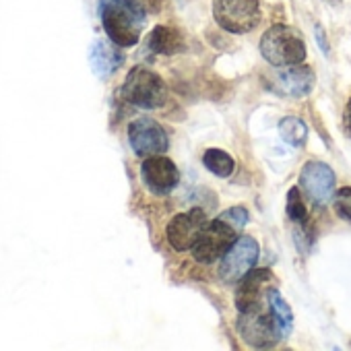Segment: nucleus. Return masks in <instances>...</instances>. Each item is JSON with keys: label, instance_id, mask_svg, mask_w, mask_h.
I'll use <instances>...</instances> for the list:
<instances>
[{"label": "nucleus", "instance_id": "1", "mask_svg": "<svg viewBox=\"0 0 351 351\" xmlns=\"http://www.w3.org/2000/svg\"><path fill=\"white\" fill-rule=\"evenodd\" d=\"M99 19L112 44L130 48L138 44L147 11L143 0H99Z\"/></svg>", "mask_w": 351, "mask_h": 351}, {"label": "nucleus", "instance_id": "2", "mask_svg": "<svg viewBox=\"0 0 351 351\" xmlns=\"http://www.w3.org/2000/svg\"><path fill=\"white\" fill-rule=\"evenodd\" d=\"M248 223V211L244 207H230L217 219L207 223L205 232L199 236L197 244L193 246V254L199 263L211 265L232 248V244L242 234L244 226Z\"/></svg>", "mask_w": 351, "mask_h": 351}, {"label": "nucleus", "instance_id": "3", "mask_svg": "<svg viewBox=\"0 0 351 351\" xmlns=\"http://www.w3.org/2000/svg\"><path fill=\"white\" fill-rule=\"evenodd\" d=\"M261 54L275 69L302 64L306 60V42L298 29L289 25H273L261 38Z\"/></svg>", "mask_w": 351, "mask_h": 351}, {"label": "nucleus", "instance_id": "4", "mask_svg": "<svg viewBox=\"0 0 351 351\" xmlns=\"http://www.w3.org/2000/svg\"><path fill=\"white\" fill-rule=\"evenodd\" d=\"M120 93L130 106H136L143 110L161 108L167 99V87L163 79L157 73L149 71L147 66H134L128 73Z\"/></svg>", "mask_w": 351, "mask_h": 351}, {"label": "nucleus", "instance_id": "5", "mask_svg": "<svg viewBox=\"0 0 351 351\" xmlns=\"http://www.w3.org/2000/svg\"><path fill=\"white\" fill-rule=\"evenodd\" d=\"M213 17L230 34H248L261 23L258 0H213Z\"/></svg>", "mask_w": 351, "mask_h": 351}, {"label": "nucleus", "instance_id": "6", "mask_svg": "<svg viewBox=\"0 0 351 351\" xmlns=\"http://www.w3.org/2000/svg\"><path fill=\"white\" fill-rule=\"evenodd\" d=\"M314 83H316V77L312 69L304 64L279 66L265 79V85L273 93L283 95V97H293V99L306 97L314 89Z\"/></svg>", "mask_w": 351, "mask_h": 351}, {"label": "nucleus", "instance_id": "7", "mask_svg": "<svg viewBox=\"0 0 351 351\" xmlns=\"http://www.w3.org/2000/svg\"><path fill=\"white\" fill-rule=\"evenodd\" d=\"M269 306V304H267ZM267 306H261L256 310L240 312L238 316V332L242 339L252 347H273L277 341H281L273 314Z\"/></svg>", "mask_w": 351, "mask_h": 351}, {"label": "nucleus", "instance_id": "8", "mask_svg": "<svg viewBox=\"0 0 351 351\" xmlns=\"http://www.w3.org/2000/svg\"><path fill=\"white\" fill-rule=\"evenodd\" d=\"M209 219L207 213L201 207H195L186 213L176 215L169 223H167V242L173 250L184 252V250H193V246L197 244L199 236L205 232Z\"/></svg>", "mask_w": 351, "mask_h": 351}, {"label": "nucleus", "instance_id": "9", "mask_svg": "<svg viewBox=\"0 0 351 351\" xmlns=\"http://www.w3.org/2000/svg\"><path fill=\"white\" fill-rule=\"evenodd\" d=\"M128 141H130L134 155H138V157L161 155L169 147L167 132L153 118H136L134 122H130Z\"/></svg>", "mask_w": 351, "mask_h": 351}, {"label": "nucleus", "instance_id": "10", "mask_svg": "<svg viewBox=\"0 0 351 351\" xmlns=\"http://www.w3.org/2000/svg\"><path fill=\"white\" fill-rule=\"evenodd\" d=\"M335 171L324 161H308L300 171V189L316 205H326L335 195Z\"/></svg>", "mask_w": 351, "mask_h": 351}, {"label": "nucleus", "instance_id": "11", "mask_svg": "<svg viewBox=\"0 0 351 351\" xmlns=\"http://www.w3.org/2000/svg\"><path fill=\"white\" fill-rule=\"evenodd\" d=\"M258 261V242L250 236L238 238L232 248L223 254L219 265V275L223 281H240Z\"/></svg>", "mask_w": 351, "mask_h": 351}, {"label": "nucleus", "instance_id": "12", "mask_svg": "<svg viewBox=\"0 0 351 351\" xmlns=\"http://www.w3.org/2000/svg\"><path fill=\"white\" fill-rule=\"evenodd\" d=\"M141 178L153 195H169L180 182V171L176 163L163 155L145 157L141 165Z\"/></svg>", "mask_w": 351, "mask_h": 351}, {"label": "nucleus", "instance_id": "13", "mask_svg": "<svg viewBox=\"0 0 351 351\" xmlns=\"http://www.w3.org/2000/svg\"><path fill=\"white\" fill-rule=\"evenodd\" d=\"M269 269H250L238 285L236 291V308L240 312L256 310L267 304V283L273 279Z\"/></svg>", "mask_w": 351, "mask_h": 351}, {"label": "nucleus", "instance_id": "14", "mask_svg": "<svg viewBox=\"0 0 351 351\" xmlns=\"http://www.w3.org/2000/svg\"><path fill=\"white\" fill-rule=\"evenodd\" d=\"M147 48L153 52V54H165V56H171V54H178L182 52L186 46H184V36L176 29V27H169V25H157L149 38H147Z\"/></svg>", "mask_w": 351, "mask_h": 351}, {"label": "nucleus", "instance_id": "15", "mask_svg": "<svg viewBox=\"0 0 351 351\" xmlns=\"http://www.w3.org/2000/svg\"><path fill=\"white\" fill-rule=\"evenodd\" d=\"M120 64H122V54L112 44L97 40L91 46V69L101 79H108L110 75H114Z\"/></svg>", "mask_w": 351, "mask_h": 351}, {"label": "nucleus", "instance_id": "16", "mask_svg": "<svg viewBox=\"0 0 351 351\" xmlns=\"http://www.w3.org/2000/svg\"><path fill=\"white\" fill-rule=\"evenodd\" d=\"M267 304H269V310L273 314V320H275L279 337L285 339L291 332V328H293V312H291L289 304L283 300V295L277 289H269Z\"/></svg>", "mask_w": 351, "mask_h": 351}, {"label": "nucleus", "instance_id": "17", "mask_svg": "<svg viewBox=\"0 0 351 351\" xmlns=\"http://www.w3.org/2000/svg\"><path fill=\"white\" fill-rule=\"evenodd\" d=\"M279 134L283 138V143H287L289 147H304L306 141H308V126L304 120L300 118H293V116H287L279 122Z\"/></svg>", "mask_w": 351, "mask_h": 351}, {"label": "nucleus", "instance_id": "18", "mask_svg": "<svg viewBox=\"0 0 351 351\" xmlns=\"http://www.w3.org/2000/svg\"><path fill=\"white\" fill-rule=\"evenodd\" d=\"M203 165L211 173L219 176V178H228V176L234 173V167H236L232 155L226 153L223 149H207L203 155Z\"/></svg>", "mask_w": 351, "mask_h": 351}, {"label": "nucleus", "instance_id": "19", "mask_svg": "<svg viewBox=\"0 0 351 351\" xmlns=\"http://www.w3.org/2000/svg\"><path fill=\"white\" fill-rule=\"evenodd\" d=\"M285 211H287V217L293 221V223H304L306 221V205H304V199L300 195V189H291L287 193V201H285Z\"/></svg>", "mask_w": 351, "mask_h": 351}, {"label": "nucleus", "instance_id": "20", "mask_svg": "<svg viewBox=\"0 0 351 351\" xmlns=\"http://www.w3.org/2000/svg\"><path fill=\"white\" fill-rule=\"evenodd\" d=\"M332 207L341 219L351 223V189H341L332 195Z\"/></svg>", "mask_w": 351, "mask_h": 351}, {"label": "nucleus", "instance_id": "21", "mask_svg": "<svg viewBox=\"0 0 351 351\" xmlns=\"http://www.w3.org/2000/svg\"><path fill=\"white\" fill-rule=\"evenodd\" d=\"M314 34L318 36V44H320L322 52L326 54V52H328V46H326V40H324V36H322V29H320V25H316V32H314Z\"/></svg>", "mask_w": 351, "mask_h": 351}, {"label": "nucleus", "instance_id": "22", "mask_svg": "<svg viewBox=\"0 0 351 351\" xmlns=\"http://www.w3.org/2000/svg\"><path fill=\"white\" fill-rule=\"evenodd\" d=\"M345 126H347V132H349V136H351V101H349L347 108H345Z\"/></svg>", "mask_w": 351, "mask_h": 351}]
</instances>
